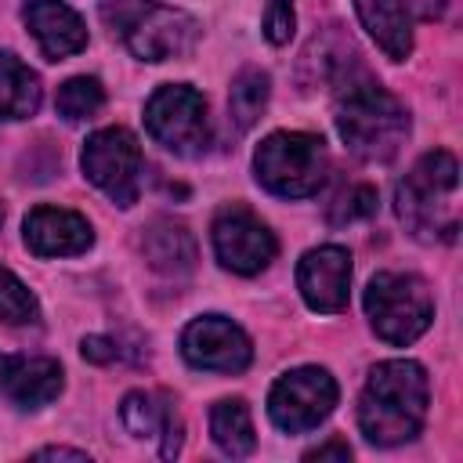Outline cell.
Wrapping results in <instances>:
<instances>
[{"instance_id":"obj_1","label":"cell","mask_w":463,"mask_h":463,"mask_svg":"<svg viewBox=\"0 0 463 463\" xmlns=\"http://www.w3.org/2000/svg\"><path fill=\"white\" fill-rule=\"evenodd\" d=\"M430 405L427 369L412 358H387L369 369L358 398V427L369 445H405L423 430Z\"/></svg>"},{"instance_id":"obj_2","label":"cell","mask_w":463,"mask_h":463,"mask_svg":"<svg viewBox=\"0 0 463 463\" xmlns=\"http://www.w3.org/2000/svg\"><path fill=\"white\" fill-rule=\"evenodd\" d=\"M340 141L365 163H387L409 137V109L362 69L336 83L333 105Z\"/></svg>"},{"instance_id":"obj_3","label":"cell","mask_w":463,"mask_h":463,"mask_svg":"<svg viewBox=\"0 0 463 463\" xmlns=\"http://www.w3.org/2000/svg\"><path fill=\"white\" fill-rule=\"evenodd\" d=\"M459 163L434 148L412 163L394 188V210L405 232L420 242H452L459 232Z\"/></svg>"},{"instance_id":"obj_4","label":"cell","mask_w":463,"mask_h":463,"mask_svg":"<svg viewBox=\"0 0 463 463\" xmlns=\"http://www.w3.org/2000/svg\"><path fill=\"white\" fill-rule=\"evenodd\" d=\"M105 29L127 43V51L141 61H170L195 47L199 22L156 0H101L98 7Z\"/></svg>"},{"instance_id":"obj_5","label":"cell","mask_w":463,"mask_h":463,"mask_svg":"<svg viewBox=\"0 0 463 463\" xmlns=\"http://www.w3.org/2000/svg\"><path fill=\"white\" fill-rule=\"evenodd\" d=\"M329 170L326 141L304 130H275L253 152V177L279 199H307L322 188Z\"/></svg>"},{"instance_id":"obj_6","label":"cell","mask_w":463,"mask_h":463,"mask_svg":"<svg viewBox=\"0 0 463 463\" xmlns=\"http://www.w3.org/2000/svg\"><path fill=\"white\" fill-rule=\"evenodd\" d=\"M365 315L383 344L405 347L434 322L430 286L412 271H380L365 286Z\"/></svg>"},{"instance_id":"obj_7","label":"cell","mask_w":463,"mask_h":463,"mask_svg":"<svg viewBox=\"0 0 463 463\" xmlns=\"http://www.w3.org/2000/svg\"><path fill=\"white\" fill-rule=\"evenodd\" d=\"M83 177L101 188L116 206H134L141 195V174H145V159H141V145L127 127H105L94 130L83 145L80 156Z\"/></svg>"},{"instance_id":"obj_8","label":"cell","mask_w":463,"mask_h":463,"mask_svg":"<svg viewBox=\"0 0 463 463\" xmlns=\"http://www.w3.org/2000/svg\"><path fill=\"white\" fill-rule=\"evenodd\" d=\"M336 380L322 365H297L282 373L268 391V416L286 434L315 430L336 409Z\"/></svg>"},{"instance_id":"obj_9","label":"cell","mask_w":463,"mask_h":463,"mask_svg":"<svg viewBox=\"0 0 463 463\" xmlns=\"http://www.w3.org/2000/svg\"><path fill=\"white\" fill-rule=\"evenodd\" d=\"M145 127L174 156H199L210 141L206 101L188 83L159 87L145 105Z\"/></svg>"},{"instance_id":"obj_10","label":"cell","mask_w":463,"mask_h":463,"mask_svg":"<svg viewBox=\"0 0 463 463\" xmlns=\"http://www.w3.org/2000/svg\"><path fill=\"white\" fill-rule=\"evenodd\" d=\"M213 253L217 260L235 271V275H257L264 271L275 253H279V242L271 235V228L253 213L246 210L242 203H232V206H221L217 217H213Z\"/></svg>"},{"instance_id":"obj_11","label":"cell","mask_w":463,"mask_h":463,"mask_svg":"<svg viewBox=\"0 0 463 463\" xmlns=\"http://www.w3.org/2000/svg\"><path fill=\"white\" fill-rule=\"evenodd\" d=\"M181 354L192 369L206 373H242L253 362V344L224 315H199L181 333Z\"/></svg>"},{"instance_id":"obj_12","label":"cell","mask_w":463,"mask_h":463,"mask_svg":"<svg viewBox=\"0 0 463 463\" xmlns=\"http://www.w3.org/2000/svg\"><path fill=\"white\" fill-rule=\"evenodd\" d=\"M297 289L311 311L336 315L351 297V253L344 246H315L297 264Z\"/></svg>"},{"instance_id":"obj_13","label":"cell","mask_w":463,"mask_h":463,"mask_svg":"<svg viewBox=\"0 0 463 463\" xmlns=\"http://www.w3.org/2000/svg\"><path fill=\"white\" fill-rule=\"evenodd\" d=\"M22 235H25L29 253H36V257H76V253H87L94 242L87 217H80L76 210H65V206L29 210Z\"/></svg>"},{"instance_id":"obj_14","label":"cell","mask_w":463,"mask_h":463,"mask_svg":"<svg viewBox=\"0 0 463 463\" xmlns=\"http://www.w3.org/2000/svg\"><path fill=\"white\" fill-rule=\"evenodd\" d=\"M61 365L54 358L0 354V398L14 409H40L61 394Z\"/></svg>"},{"instance_id":"obj_15","label":"cell","mask_w":463,"mask_h":463,"mask_svg":"<svg viewBox=\"0 0 463 463\" xmlns=\"http://www.w3.org/2000/svg\"><path fill=\"white\" fill-rule=\"evenodd\" d=\"M22 18L51 61H61L87 47V25L65 0H25Z\"/></svg>"},{"instance_id":"obj_16","label":"cell","mask_w":463,"mask_h":463,"mask_svg":"<svg viewBox=\"0 0 463 463\" xmlns=\"http://www.w3.org/2000/svg\"><path fill=\"white\" fill-rule=\"evenodd\" d=\"M119 420L134 438H159V456L174 459L181 452V416L166 394L130 391L119 405Z\"/></svg>"},{"instance_id":"obj_17","label":"cell","mask_w":463,"mask_h":463,"mask_svg":"<svg viewBox=\"0 0 463 463\" xmlns=\"http://www.w3.org/2000/svg\"><path fill=\"white\" fill-rule=\"evenodd\" d=\"M354 11L362 29L391 61H405L412 54V18L405 0H354Z\"/></svg>"},{"instance_id":"obj_18","label":"cell","mask_w":463,"mask_h":463,"mask_svg":"<svg viewBox=\"0 0 463 463\" xmlns=\"http://www.w3.org/2000/svg\"><path fill=\"white\" fill-rule=\"evenodd\" d=\"M141 253L156 271H163L170 279H181L195 268V239L181 221H170V217H156L145 228Z\"/></svg>"},{"instance_id":"obj_19","label":"cell","mask_w":463,"mask_h":463,"mask_svg":"<svg viewBox=\"0 0 463 463\" xmlns=\"http://www.w3.org/2000/svg\"><path fill=\"white\" fill-rule=\"evenodd\" d=\"M40 76L11 51H0V119H29L40 109Z\"/></svg>"},{"instance_id":"obj_20","label":"cell","mask_w":463,"mask_h":463,"mask_svg":"<svg viewBox=\"0 0 463 463\" xmlns=\"http://www.w3.org/2000/svg\"><path fill=\"white\" fill-rule=\"evenodd\" d=\"M210 434H213V445L232 456V459H242L253 452L257 445V434H253V416H250V405L242 398H224L210 409Z\"/></svg>"},{"instance_id":"obj_21","label":"cell","mask_w":463,"mask_h":463,"mask_svg":"<svg viewBox=\"0 0 463 463\" xmlns=\"http://www.w3.org/2000/svg\"><path fill=\"white\" fill-rule=\"evenodd\" d=\"M268 94H271V80L264 69H242L235 80H232V90H228V116L235 123V130H250L264 105H268Z\"/></svg>"},{"instance_id":"obj_22","label":"cell","mask_w":463,"mask_h":463,"mask_svg":"<svg viewBox=\"0 0 463 463\" xmlns=\"http://www.w3.org/2000/svg\"><path fill=\"white\" fill-rule=\"evenodd\" d=\"M58 116L69 119V123H80V119H90L101 105H105V87L94 80V76H72L58 87Z\"/></svg>"},{"instance_id":"obj_23","label":"cell","mask_w":463,"mask_h":463,"mask_svg":"<svg viewBox=\"0 0 463 463\" xmlns=\"http://www.w3.org/2000/svg\"><path fill=\"white\" fill-rule=\"evenodd\" d=\"M0 318H4L7 326H33V322H40V304H36V297H33L29 286H25L11 268H4V264H0Z\"/></svg>"},{"instance_id":"obj_24","label":"cell","mask_w":463,"mask_h":463,"mask_svg":"<svg viewBox=\"0 0 463 463\" xmlns=\"http://www.w3.org/2000/svg\"><path fill=\"white\" fill-rule=\"evenodd\" d=\"M380 206V195L373 184L358 181V184H347L333 195L329 203V224H351V221H362V217H373Z\"/></svg>"},{"instance_id":"obj_25","label":"cell","mask_w":463,"mask_h":463,"mask_svg":"<svg viewBox=\"0 0 463 463\" xmlns=\"http://www.w3.org/2000/svg\"><path fill=\"white\" fill-rule=\"evenodd\" d=\"M293 29H297V14H293L289 0H271L268 11H264V36L275 47H282V43H289Z\"/></svg>"},{"instance_id":"obj_26","label":"cell","mask_w":463,"mask_h":463,"mask_svg":"<svg viewBox=\"0 0 463 463\" xmlns=\"http://www.w3.org/2000/svg\"><path fill=\"white\" fill-rule=\"evenodd\" d=\"M80 354H83L87 362L105 365V362H116V358H119V347H116V340H109V336H83Z\"/></svg>"},{"instance_id":"obj_27","label":"cell","mask_w":463,"mask_h":463,"mask_svg":"<svg viewBox=\"0 0 463 463\" xmlns=\"http://www.w3.org/2000/svg\"><path fill=\"white\" fill-rule=\"evenodd\" d=\"M412 7H416V14L420 18H427V22H441L452 7H456V0H409Z\"/></svg>"},{"instance_id":"obj_28","label":"cell","mask_w":463,"mask_h":463,"mask_svg":"<svg viewBox=\"0 0 463 463\" xmlns=\"http://www.w3.org/2000/svg\"><path fill=\"white\" fill-rule=\"evenodd\" d=\"M304 459H307V463H315V459H351V449H347V441H336V438H333V441L311 449Z\"/></svg>"},{"instance_id":"obj_29","label":"cell","mask_w":463,"mask_h":463,"mask_svg":"<svg viewBox=\"0 0 463 463\" xmlns=\"http://www.w3.org/2000/svg\"><path fill=\"white\" fill-rule=\"evenodd\" d=\"M33 456L36 459H80V463H90V456L83 449H65V445H47V449H36Z\"/></svg>"},{"instance_id":"obj_30","label":"cell","mask_w":463,"mask_h":463,"mask_svg":"<svg viewBox=\"0 0 463 463\" xmlns=\"http://www.w3.org/2000/svg\"><path fill=\"white\" fill-rule=\"evenodd\" d=\"M0 224H4V203H0Z\"/></svg>"}]
</instances>
